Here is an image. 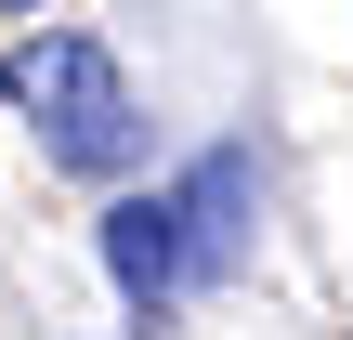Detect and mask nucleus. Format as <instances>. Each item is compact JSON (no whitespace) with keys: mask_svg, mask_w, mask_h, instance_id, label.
Wrapping results in <instances>:
<instances>
[{"mask_svg":"<svg viewBox=\"0 0 353 340\" xmlns=\"http://www.w3.org/2000/svg\"><path fill=\"white\" fill-rule=\"evenodd\" d=\"M0 92L39 118V157H52V170H79V183H131V170H144V144H157V118L131 105L118 52H105V39H79V26L13 39Z\"/></svg>","mask_w":353,"mask_h":340,"instance_id":"nucleus-1","label":"nucleus"},{"mask_svg":"<svg viewBox=\"0 0 353 340\" xmlns=\"http://www.w3.org/2000/svg\"><path fill=\"white\" fill-rule=\"evenodd\" d=\"M157 197H170V236H183V288H223V275L249 262V236H262V170H249V144L183 157V183H157Z\"/></svg>","mask_w":353,"mask_h":340,"instance_id":"nucleus-2","label":"nucleus"},{"mask_svg":"<svg viewBox=\"0 0 353 340\" xmlns=\"http://www.w3.org/2000/svg\"><path fill=\"white\" fill-rule=\"evenodd\" d=\"M105 275L157 314V301H183V236H170V197L157 183H131V197H105Z\"/></svg>","mask_w":353,"mask_h":340,"instance_id":"nucleus-3","label":"nucleus"},{"mask_svg":"<svg viewBox=\"0 0 353 340\" xmlns=\"http://www.w3.org/2000/svg\"><path fill=\"white\" fill-rule=\"evenodd\" d=\"M0 13H52V0H0Z\"/></svg>","mask_w":353,"mask_h":340,"instance_id":"nucleus-4","label":"nucleus"}]
</instances>
